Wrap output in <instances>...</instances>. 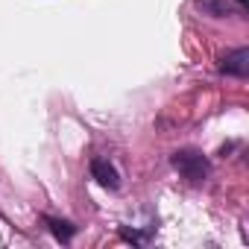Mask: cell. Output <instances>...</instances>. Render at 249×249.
Listing matches in <instances>:
<instances>
[{
  "label": "cell",
  "mask_w": 249,
  "mask_h": 249,
  "mask_svg": "<svg viewBox=\"0 0 249 249\" xmlns=\"http://www.w3.org/2000/svg\"><path fill=\"white\" fill-rule=\"evenodd\" d=\"M170 164L191 182V185H202L211 173V164H208V156L202 150H194V147H185V150H176L170 156Z\"/></svg>",
  "instance_id": "cell-1"
},
{
  "label": "cell",
  "mask_w": 249,
  "mask_h": 249,
  "mask_svg": "<svg viewBox=\"0 0 249 249\" xmlns=\"http://www.w3.org/2000/svg\"><path fill=\"white\" fill-rule=\"evenodd\" d=\"M220 73L226 76H237V79H246L249 76V47H237V50H229L223 59H220Z\"/></svg>",
  "instance_id": "cell-2"
},
{
  "label": "cell",
  "mask_w": 249,
  "mask_h": 249,
  "mask_svg": "<svg viewBox=\"0 0 249 249\" xmlns=\"http://www.w3.org/2000/svg\"><path fill=\"white\" fill-rule=\"evenodd\" d=\"M194 3L211 18H229V15L246 12V0H194Z\"/></svg>",
  "instance_id": "cell-3"
},
{
  "label": "cell",
  "mask_w": 249,
  "mask_h": 249,
  "mask_svg": "<svg viewBox=\"0 0 249 249\" xmlns=\"http://www.w3.org/2000/svg\"><path fill=\"white\" fill-rule=\"evenodd\" d=\"M91 179H97V185H103L108 191L120 188V173H117V167L108 159H94L91 161Z\"/></svg>",
  "instance_id": "cell-4"
},
{
  "label": "cell",
  "mask_w": 249,
  "mask_h": 249,
  "mask_svg": "<svg viewBox=\"0 0 249 249\" xmlns=\"http://www.w3.org/2000/svg\"><path fill=\"white\" fill-rule=\"evenodd\" d=\"M41 223L47 226V231H50L59 243H71V240L76 237V231H79L71 220H59V217H41Z\"/></svg>",
  "instance_id": "cell-5"
},
{
  "label": "cell",
  "mask_w": 249,
  "mask_h": 249,
  "mask_svg": "<svg viewBox=\"0 0 249 249\" xmlns=\"http://www.w3.org/2000/svg\"><path fill=\"white\" fill-rule=\"evenodd\" d=\"M150 237H153V229H150V231H138V229H129V226H120V240H126V243L141 246V243H147Z\"/></svg>",
  "instance_id": "cell-6"
}]
</instances>
